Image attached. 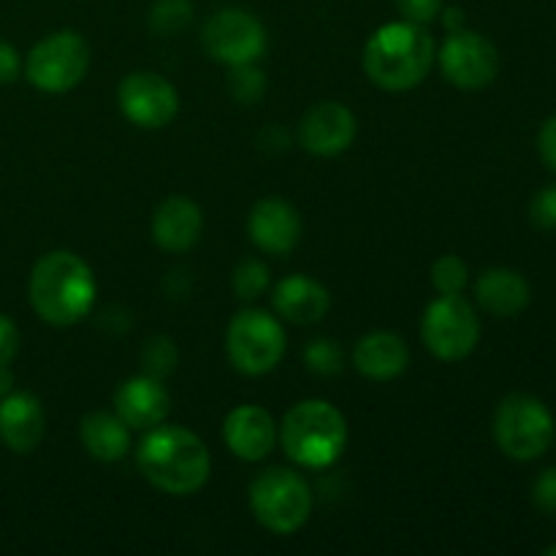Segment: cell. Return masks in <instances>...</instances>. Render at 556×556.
I'll return each instance as SVG.
<instances>
[{"mask_svg": "<svg viewBox=\"0 0 556 556\" xmlns=\"http://www.w3.org/2000/svg\"><path fill=\"white\" fill-rule=\"evenodd\" d=\"M139 472L161 492L188 497L201 492L210 481L212 456L199 434L174 424L147 429L136 448Z\"/></svg>", "mask_w": 556, "mask_h": 556, "instance_id": "6da1fadb", "label": "cell"}, {"mask_svg": "<svg viewBox=\"0 0 556 556\" xmlns=\"http://www.w3.org/2000/svg\"><path fill=\"white\" fill-rule=\"evenodd\" d=\"M27 296L43 324L74 326L96 307L98 282L85 258L71 250H52L33 266Z\"/></svg>", "mask_w": 556, "mask_h": 556, "instance_id": "7a4b0ae2", "label": "cell"}, {"mask_svg": "<svg viewBox=\"0 0 556 556\" xmlns=\"http://www.w3.org/2000/svg\"><path fill=\"white\" fill-rule=\"evenodd\" d=\"M434 41L427 25L389 22L369 36L364 47V74L389 92H405L421 85L434 65Z\"/></svg>", "mask_w": 556, "mask_h": 556, "instance_id": "3957f363", "label": "cell"}, {"mask_svg": "<svg viewBox=\"0 0 556 556\" xmlns=\"http://www.w3.org/2000/svg\"><path fill=\"white\" fill-rule=\"evenodd\" d=\"M277 438L293 465L324 470L345 454L348 421L331 402L304 400L286 413Z\"/></svg>", "mask_w": 556, "mask_h": 556, "instance_id": "277c9868", "label": "cell"}, {"mask_svg": "<svg viewBox=\"0 0 556 556\" xmlns=\"http://www.w3.org/2000/svg\"><path fill=\"white\" fill-rule=\"evenodd\" d=\"M250 510L264 530L293 535L313 514V489L291 467H269L250 483Z\"/></svg>", "mask_w": 556, "mask_h": 556, "instance_id": "5b68a950", "label": "cell"}, {"mask_svg": "<svg viewBox=\"0 0 556 556\" xmlns=\"http://www.w3.org/2000/svg\"><path fill=\"white\" fill-rule=\"evenodd\" d=\"M552 410L532 394H508L494 410V440L514 462L541 459L554 443Z\"/></svg>", "mask_w": 556, "mask_h": 556, "instance_id": "8992f818", "label": "cell"}, {"mask_svg": "<svg viewBox=\"0 0 556 556\" xmlns=\"http://www.w3.org/2000/svg\"><path fill=\"white\" fill-rule=\"evenodd\" d=\"M226 353L233 369L250 378L269 375L286 356V329L271 313L248 307L226 329Z\"/></svg>", "mask_w": 556, "mask_h": 556, "instance_id": "52a82bcc", "label": "cell"}, {"mask_svg": "<svg viewBox=\"0 0 556 556\" xmlns=\"http://www.w3.org/2000/svg\"><path fill=\"white\" fill-rule=\"evenodd\" d=\"M90 68V43L76 30L49 33L30 49L25 74L41 92H68L79 85Z\"/></svg>", "mask_w": 556, "mask_h": 556, "instance_id": "ba28073f", "label": "cell"}, {"mask_svg": "<svg viewBox=\"0 0 556 556\" xmlns=\"http://www.w3.org/2000/svg\"><path fill=\"white\" fill-rule=\"evenodd\" d=\"M421 340L440 362H462L481 340V320L465 296H438L421 318Z\"/></svg>", "mask_w": 556, "mask_h": 556, "instance_id": "9c48e42d", "label": "cell"}, {"mask_svg": "<svg viewBox=\"0 0 556 556\" xmlns=\"http://www.w3.org/2000/svg\"><path fill=\"white\" fill-rule=\"evenodd\" d=\"M201 43L212 60L231 68V65L258 63L269 47V36L258 16L237 5H226L204 22Z\"/></svg>", "mask_w": 556, "mask_h": 556, "instance_id": "30bf717a", "label": "cell"}, {"mask_svg": "<svg viewBox=\"0 0 556 556\" xmlns=\"http://www.w3.org/2000/svg\"><path fill=\"white\" fill-rule=\"evenodd\" d=\"M438 60L445 79L459 90H483L500 74L497 47L486 36L467 30V27L448 33Z\"/></svg>", "mask_w": 556, "mask_h": 556, "instance_id": "8fae6325", "label": "cell"}, {"mask_svg": "<svg viewBox=\"0 0 556 556\" xmlns=\"http://www.w3.org/2000/svg\"><path fill=\"white\" fill-rule=\"evenodd\" d=\"M117 106L136 128L157 130L174 123L179 112V92L166 76L155 71H134L117 87Z\"/></svg>", "mask_w": 556, "mask_h": 556, "instance_id": "7c38bea8", "label": "cell"}, {"mask_svg": "<svg viewBox=\"0 0 556 556\" xmlns=\"http://www.w3.org/2000/svg\"><path fill=\"white\" fill-rule=\"evenodd\" d=\"M358 123L345 103L320 101L299 123V141L309 155H342L356 141Z\"/></svg>", "mask_w": 556, "mask_h": 556, "instance_id": "4fadbf2b", "label": "cell"}, {"mask_svg": "<svg viewBox=\"0 0 556 556\" xmlns=\"http://www.w3.org/2000/svg\"><path fill=\"white\" fill-rule=\"evenodd\" d=\"M248 237L269 255H288L302 239V215L286 199H261L248 215Z\"/></svg>", "mask_w": 556, "mask_h": 556, "instance_id": "5bb4252c", "label": "cell"}, {"mask_svg": "<svg viewBox=\"0 0 556 556\" xmlns=\"http://www.w3.org/2000/svg\"><path fill=\"white\" fill-rule=\"evenodd\" d=\"M168 407H172V396L163 380L147 372L123 380L114 391V413L123 418L125 427L136 432H147L166 421Z\"/></svg>", "mask_w": 556, "mask_h": 556, "instance_id": "9a60e30c", "label": "cell"}, {"mask_svg": "<svg viewBox=\"0 0 556 556\" xmlns=\"http://www.w3.org/2000/svg\"><path fill=\"white\" fill-rule=\"evenodd\" d=\"M223 440L242 462H261L275 451L277 424L261 405H239L223 421Z\"/></svg>", "mask_w": 556, "mask_h": 556, "instance_id": "2e32d148", "label": "cell"}, {"mask_svg": "<svg viewBox=\"0 0 556 556\" xmlns=\"http://www.w3.org/2000/svg\"><path fill=\"white\" fill-rule=\"evenodd\" d=\"M47 429V416L38 396L27 391H11L0 396V440L14 454H30L38 448Z\"/></svg>", "mask_w": 556, "mask_h": 556, "instance_id": "e0dca14e", "label": "cell"}, {"mask_svg": "<svg viewBox=\"0 0 556 556\" xmlns=\"http://www.w3.org/2000/svg\"><path fill=\"white\" fill-rule=\"evenodd\" d=\"M204 233V215L193 199L172 195L152 215V239L166 253H188Z\"/></svg>", "mask_w": 556, "mask_h": 556, "instance_id": "ac0fdd59", "label": "cell"}, {"mask_svg": "<svg viewBox=\"0 0 556 556\" xmlns=\"http://www.w3.org/2000/svg\"><path fill=\"white\" fill-rule=\"evenodd\" d=\"M353 367L369 380H394L410 367V348L396 331H369L353 348Z\"/></svg>", "mask_w": 556, "mask_h": 556, "instance_id": "d6986e66", "label": "cell"}, {"mask_svg": "<svg viewBox=\"0 0 556 556\" xmlns=\"http://www.w3.org/2000/svg\"><path fill=\"white\" fill-rule=\"evenodd\" d=\"M271 307L288 324L309 326L326 318L331 307V296L326 286L307 275H291L280 280L271 291Z\"/></svg>", "mask_w": 556, "mask_h": 556, "instance_id": "ffe728a7", "label": "cell"}, {"mask_svg": "<svg viewBox=\"0 0 556 556\" xmlns=\"http://www.w3.org/2000/svg\"><path fill=\"white\" fill-rule=\"evenodd\" d=\"M476 299L486 313L497 315V318H514L521 309H527L532 288L521 271L508 269V266H494L478 277Z\"/></svg>", "mask_w": 556, "mask_h": 556, "instance_id": "44dd1931", "label": "cell"}, {"mask_svg": "<svg viewBox=\"0 0 556 556\" xmlns=\"http://www.w3.org/2000/svg\"><path fill=\"white\" fill-rule=\"evenodd\" d=\"M79 440L92 459L106 462V465L125 459L130 451V429L117 413H87L79 424Z\"/></svg>", "mask_w": 556, "mask_h": 556, "instance_id": "7402d4cb", "label": "cell"}, {"mask_svg": "<svg viewBox=\"0 0 556 556\" xmlns=\"http://www.w3.org/2000/svg\"><path fill=\"white\" fill-rule=\"evenodd\" d=\"M231 286H233V293H237L242 302H255V299L264 296L271 286L269 266L258 258L239 261L237 269H233Z\"/></svg>", "mask_w": 556, "mask_h": 556, "instance_id": "603a6c76", "label": "cell"}, {"mask_svg": "<svg viewBox=\"0 0 556 556\" xmlns=\"http://www.w3.org/2000/svg\"><path fill=\"white\" fill-rule=\"evenodd\" d=\"M193 22L190 0H155L150 11V27L157 36H177Z\"/></svg>", "mask_w": 556, "mask_h": 556, "instance_id": "cb8c5ba5", "label": "cell"}, {"mask_svg": "<svg viewBox=\"0 0 556 556\" xmlns=\"http://www.w3.org/2000/svg\"><path fill=\"white\" fill-rule=\"evenodd\" d=\"M467 282H470V269L459 255L445 253L432 264V286L440 296H459L465 293Z\"/></svg>", "mask_w": 556, "mask_h": 556, "instance_id": "d4e9b609", "label": "cell"}, {"mask_svg": "<svg viewBox=\"0 0 556 556\" xmlns=\"http://www.w3.org/2000/svg\"><path fill=\"white\" fill-rule=\"evenodd\" d=\"M228 92L244 106L258 103L266 92V74L255 63L231 65L228 68Z\"/></svg>", "mask_w": 556, "mask_h": 556, "instance_id": "484cf974", "label": "cell"}, {"mask_svg": "<svg viewBox=\"0 0 556 556\" xmlns=\"http://www.w3.org/2000/svg\"><path fill=\"white\" fill-rule=\"evenodd\" d=\"M177 362H179V351L177 345H174L172 337H150V340L144 342V348H141V367H144L147 375H152V378H166V375H172L174 369H177Z\"/></svg>", "mask_w": 556, "mask_h": 556, "instance_id": "4316f807", "label": "cell"}, {"mask_svg": "<svg viewBox=\"0 0 556 556\" xmlns=\"http://www.w3.org/2000/svg\"><path fill=\"white\" fill-rule=\"evenodd\" d=\"M304 364L313 375H320V378H331V375H340L342 367H345V353L329 337H318V340L309 342L304 348Z\"/></svg>", "mask_w": 556, "mask_h": 556, "instance_id": "83f0119b", "label": "cell"}, {"mask_svg": "<svg viewBox=\"0 0 556 556\" xmlns=\"http://www.w3.org/2000/svg\"><path fill=\"white\" fill-rule=\"evenodd\" d=\"M532 505L543 516L556 519V467H546L532 483Z\"/></svg>", "mask_w": 556, "mask_h": 556, "instance_id": "f1b7e54d", "label": "cell"}, {"mask_svg": "<svg viewBox=\"0 0 556 556\" xmlns=\"http://www.w3.org/2000/svg\"><path fill=\"white\" fill-rule=\"evenodd\" d=\"M530 217L543 231H556V185H548L532 199Z\"/></svg>", "mask_w": 556, "mask_h": 556, "instance_id": "f546056e", "label": "cell"}, {"mask_svg": "<svg viewBox=\"0 0 556 556\" xmlns=\"http://www.w3.org/2000/svg\"><path fill=\"white\" fill-rule=\"evenodd\" d=\"M396 9L407 22L429 25L443 11V0H396Z\"/></svg>", "mask_w": 556, "mask_h": 556, "instance_id": "4dcf8cb0", "label": "cell"}, {"mask_svg": "<svg viewBox=\"0 0 556 556\" xmlns=\"http://www.w3.org/2000/svg\"><path fill=\"white\" fill-rule=\"evenodd\" d=\"M16 351H20V329L9 315L0 313V364L14 362Z\"/></svg>", "mask_w": 556, "mask_h": 556, "instance_id": "1f68e13d", "label": "cell"}, {"mask_svg": "<svg viewBox=\"0 0 556 556\" xmlns=\"http://www.w3.org/2000/svg\"><path fill=\"white\" fill-rule=\"evenodd\" d=\"M20 71H22L20 52H16L9 41L0 38V85H11V81L20 76Z\"/></svg>", "mask_w": 556, "mask_h": 556, "instance_id": "d6a6232c", "label": "cell"}, {"mask_svg": "<svg viewBox=\"0 0 556 556\" xmlns=\"http://www.w3.org/2000/svg\"><path fill=\"white\" fill-rule=\"evenodd\" d=\"M538 150H541L543 163L556 172V114L543 123L541 134H538Z\"/></svg>", "mask_w": 556, "mask_h": 556, "instance_id": "836d02e7", "label": "cell"}, {"mask_svg": "<svg viewBox=\"0 0 556 556\" xmlns=\"http://www.w3.org/2000/svg\"><path fill=\"white\" fill-rule=\"evenodd\" d=\"M443 14V25L448 27V33H456L465 27V11L456 9V5H451V9H443L440 11Z\"/></svg>", "mask_w": 556, "mask_h": 556, "instance_id": "e575fe53", "label": "cell"}, {"mask_svg": "<svg viewBox=\"0 0 556 556\" xmlns=\"http://www.w3.org/2000/svg\"><path fill=\"white\" fill-rule=\"evenodd\" d=\"M14 391V375H11L9 364H0V396L11 394Z\"/></svg>", "mask_w": 556, "mask_h": 556, "instance_id": "d590c367", "label": "cell"}, {"mask_svg": "<svg viewBox=\"0 0 556 556\" xmlns=\"http://www.w3.org/2000/svg\"><path fill=\"white\" fill-rule=\"evenodd\" d=\"M543 554H546V556H556V543H554V546H548Z\"/></svg>", "mask_w": 556, "mask_h": 556, "instance_id": "8d00e7d4", "label": "cell"}]
</instances>
